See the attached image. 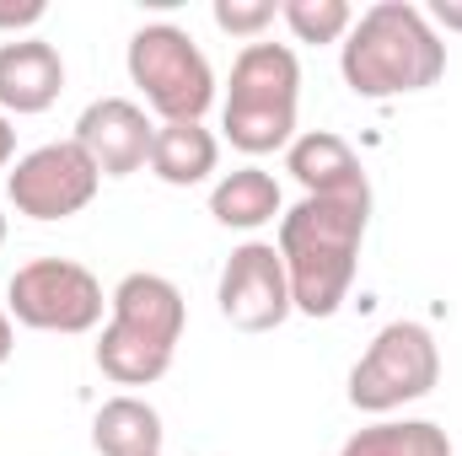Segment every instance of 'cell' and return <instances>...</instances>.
Segmentation results:
<instances>
[{"instance_id":"1","label":"cell","mask_w":462,"mask_h":456,"mask_svg":"<svg viewBox=\"0 0 462 456\" xmlns=\"http://www.w3.org/2000/svg\"><path fill=\"white\" fill-rule=\"evenodd\" d=\"M371 226V199H301L280 215V263L291 279V306L301 317H334L349 301L360 242Z\"/></svg>"},{"instance_id":"2","label":"cell","mask_w":462,"mask_h":456,"mask_svg":"<svg viewBox=\"0 0 462 456\" xmlns=\"http://www.w3.org/2000/svg\"><path fill=\"white\" fill-rule=\"evenodd\" d=\"M339 70L355 97H409L430 92L447 76V43L430 16L409 0H376L355 16L349 38L339 43Z\"/></svg>"},{"instance_id":"3","label":"cell","mask_w":462,"mask_h":456,"mask_svg":"<svg viewBox=\"0 0 462 456\" xmlns=\"http://www.w3.org/2000/svg\"><path fill=\"white\" fill-rule=\"evenodd\" d=\"M296 108H301V59L291 43H242L231 59V87L221 129L242 156L291 150L296 140Z\"/></svg>"},{"instance_id":"4","label":"cell","mask_w":462,"mask_h":456,"mask_svg":"<svg viewBox=\"0 0 462 456\" xmlns=\"http://www.w3.org/2000/svg\"><path fill=\"white\" fill-rule=\"evenodd\" d=\"M124 65L145 108L162 114V123H205L216 103V70L178 22H145L129 38Z\"/></svg>"},{"instance_id":"5","label":"cell","mask_w":462,"mask_h":456,"mask_svg":"<svg viewBox=\"0 0 462 456\" xmlns=\"http://www.w3.org/2000/svg\"><path fill=\"white\" fill-rule=\"evenodd\" d=\"M441 381V349L436 333L414 317L387 323L376 339L365 343V354L349 370V408L360 414H393L403 403L430 397Z\"/></svg>"},{"instance_id":"6","label":"cell","mask_w":462,"mask_h":456,"mask_svg":"<svg viewBox=\"0 0 462 456\" xmlns=\"http://www.w3.org/2000/svg\"><path fill=\"white\" fill-rule=\"evenodd\" d=\"M103 279L76 258H32L5 285V312L32 333H92L103 323Z\"/></svg>"},{"instance_id":"7","label":"cell","mask_w":462,"mask_h":456,"mask_svg":"<svg viewBox=\"0 0 462 456\" xmlns=\"http://www.w3.org/2000/svg\"><path fill=\"white\" fill-rule=\"evenodd\" d=\"M97 188H103V172L76 140H49L16 156V167L5 172V194L27 221H70L97 199Z\"/></svg>"},{"instance_id":"8","label":"cell","mask_w":462,"mask_h":456,"mask_svg":"<svg viewBox=\"0 0 462 456\" xmlns=\"http://www.w3.org/2000/svg\"><path fill=\"white\" fill-rule=\"evenodd\" d=\"M216 306L236 333H274L296 312L274 242H242L231 252L221 269V285H216Z\"/></svg>"},{"instance_id":"9","label":"cell","mask_w":462,"mask_h":456,"mask_svg":"<svg viewBox=\"0 0 462 456\" xmlns=\"http://www.w3.org/2000/svg\"><path fill=\"white\" fill-rule=\"evenodd\" d=\"M103 178H129L151 161V140H156V123L145 118L140 103L129 97H97L87 114L76 118V134H70Z\"/></svg>"},{"instance_id":"10","label":"cell","mask_w":462,"mask_h":456,"mask_svg":"<svg viewBox=\"0 0 462 456\" xmlns=\"http://www.w3.org/2000/svg\"><path fill=\"white\" fill-rule=\"evenodd\" d=\"M285 172L312 194V199H371V178L360 156L349 150L334 129H307L285 150Z\"/></svg>"},{"instance_id":"11","label":"cell","mask_w":462,"mask_h":456,"mask_svg":"<svg viewBox=\"0 0 462 456\" xmlns=\"http://www.w3.org/2000/svg\"><path fill=\"white\" fill-rule=\"evenodd\" d=\"M65 92V59L43 38L0 43V114H49Z\"/></svg>"},{"instance_id":"12","label":"cell","mask_w":462,"mask_h":456,"mask_svg":"<svg viewBox=\"0 0 462 456\" xmlns=\"http://www.w3.org/2000/svg\"><path fill=\"white\" fill-rule=\"evenodd\" d=\"M108 323L140 333V339L162 343V349H178L183 339V323H189V306H183V290L167 279V274H124L108 296Z\"/></svg>"},{"instance_id":"13","label":"cell","mask_w":462,"mask_h":456,"mask_svg":"<svg viewBox=\"0 0 462 456\" xmlns=\"http://www.w3.org/2000/svg\"><path fill=\"white\" fill-rule=\"evenodd\" d=\"M221 161V140L205 129V123H156V140H151V172L167 183V188H194L216 172Z\"/></svg>"},{"instance_id":"14","label":"cell","mask_w":462,"mask_h":456,"mask_svg":"<svg viewBox=\"0 0 462 456\" xmlns=\"http://www.w3.org/2000/svg\"><path fill=\"white\" fill-rule=\"evenodd\" d=\"M162 414L145 397H108L92 414V451L97 456H162Z\"/></svg>"},{"instance_id":"15","label":"cell","mask_w":462,"mask_h":456,"mask_svg":"<svg viewBox=\"0 0 462 456\" xmlns=\"http://www.w3.org/2000/svg\"><path fill=\"white\" fill-rule=\"evenodd\" d=\"M280 183H274V172H263V167H236L226 172L216 188H210V215H216V226L226 231H258L269 226L274 215H280Z\"/></svg>"},{"instance_id":"16","label":"cell","mask_w":462,"mask_h":456,"mask_svg":"<svg viewBox=\"0 0 462 456\" xmlns=\"http://www.w3.org/2000/svg\"><path fill=\"white\" fill-rule=\"evenodd\" d=\"M172 354L178 349H162V343H151V339H140V333H129V328H118V323H108L103 339H97V370L108 381H118V387H151V381H162L172 370Z\"/></svg>"},{"instance_id":"17","label":"cell","mask_w":462,"mask_h":456,"mask_svg":"<svg viewBox=\"0 0 462 456\" xmlns=\"http://www.w3.org/2000/svg\"><path fill=\"white\" fill-rule=\"evenodd\" d=\"M339 456H452V441L430 419H382L355 430Z\"/></svg>"},{"instance_id":"18","label":"cell","mask_w":462,"mask_h":456,"mask_svg":"<svg viewBox=\"0 0 462 456\" xmlns=\"http://www.w3.org/2000/svg\"><path fill=\"white\" fill-rule=\"evenodd\" d=\"M280 22L296 43H345L355 27V11L345 0H280Z\"/></svg>"},{"instance_id":"19","label":"cell","mask_w":462,"mask_h":456,"mask_svg":"<svg viewBox=\"0 0 462 456\" xmlns=\"http://www.w3.org/2000/svg\"><path fill=\"white\" fill-rule=\"evenodd\" d=\"M216 27L231 32V38H263V27H274V16H280V5L274 0H216Z\"/></svg>"},{"instance_id":"20","label":"cell","mask_w":462,"mask_h":456,"mask_svg":"<svg viewBox=\"0 0 462 456\" xmlns=\"http://www.w3.org/2000/svg\"><path fill=\"white\" fill-rule=\"evenodd\" d=\"M43 11H49L43 0H0V32H11V38H16L22 27H38V22H43Z\"/></svg>"},{"instance_id":"21","label":"cell","mask_w":462,"mask_h":456,"mask_svg":"<svg viewBox=\"0 0 462 456\" xmlns=\"http://www.w3.org/2000/svg\"><path fill=\"white\" fill-rule=\"evenodd\" d=\"M430 22H441L447 32H462V0H430V11H425Z\"/></svg>"},{"instance_id":"22","label":"cell","mask_w":462,"mask_h":456,"mask_svg":"<svg viewBox=\"0 0 462 456\" xmlns=\"http://www.w3.org/2000/svg\"><path fill=\"white\" fill-rule=\"evenodd\" d=\"M11 156H16V129H11V118L0 114V172L11 167Z\"/></svg>"},{"instance_id":"23","label":"cell","mask_w":462,"mask_h":456,"mask_svg":"<svg viewBox=\"0 0 462 456\" xmlns=\"http://www.w3.org/2000/svg\"><path fill=\"white\" fill-rule=\"evenodd\" d=\"M11 349H16V339H11V312L0 306V365L11 360Z\"/></svg>"},{"instance_id":"24","label":"cell","mask_w":462,"mask_h":456,"mask_svg":"<svg viewBox=\"0 0 462 456\" xmlns=\"http://www.w3.org/2000/svg\"><path fill=\"white\" fill-rule=\"evenodd\" d=\"M0 242H5V215H0Z\"/></svg>"}]
</instances>
